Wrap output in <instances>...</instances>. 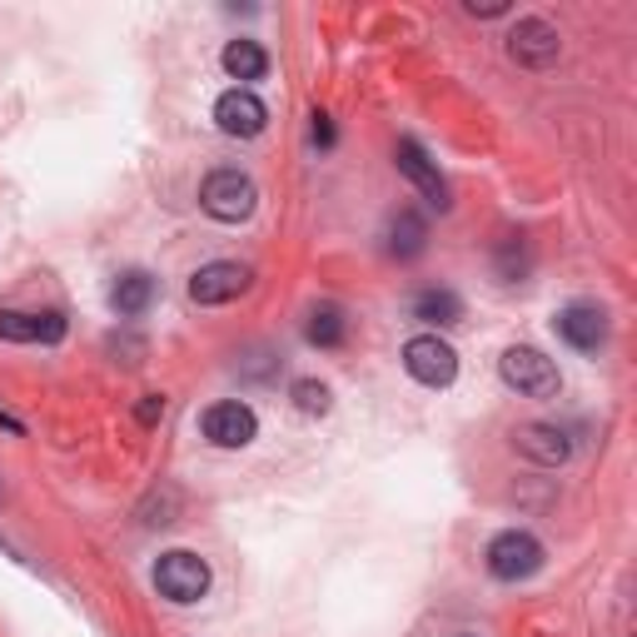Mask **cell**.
<instances>
[{
  "instance_id": "ffe728a7",
  "label": "cell",
  "mask_w": 637,
  "mask_h": 637,
  "mask_svg": "<svg viewBox=\"0 0 637 637\" xmlns=\"http://www.w3.org/2000/svg\"><path fill=\"white\" fill-rule=\"evenodd\" d=\"M135 418H139V424H159V418H165V398H159V394H145V398H139V408H135Z\"/></svg>"
},
{
  "instance_id": "5b68a950",
  "label": "cell",
  "mask_w": 637,
  "mask_h": 637,
  "mask_svg": "<svg viewBox=\"0 0 637 637\" xmlns=\"http://www.w3.org/2000/svg\"><path fill=\"white\" fill-rule=\"evenodd\" d=\"M404 368H408V378H418L424 388H448L458 378V354H453V344H443L438 334H414L404 344Z\"/></svg>"
},
{
  "instance_id": "8fae6325",
  "label": "cell",
  "mask_w": 637,
  "mask_h": 637,
  "mask_svg": "<svg viewBox=\"0 0 637 637\" xmlns=\"http://www.w3.org/2000/svg\"><path fill=\"white\" fill-rule=\"evenodd\" d=\"M394 159H398V169H404V175H408V185H414L418 195H424L434 209H448V205H453V199H448L443 175H438V165L424 155V145H418V139H398Z\"/></svg>"
},
{
  "instance_id": "277c9868",
  "label": "cell",
  "mask_w": 637,
  "mask_h": 637,
  "mask_svg": "<svg viewBox=\"0 0 637 637\" xmlns=\"http://www.w3.org/2000/svg\"><path fill=\"white\" fill-rule=\"evenodd\" d=\"M537 567H543V543L533 533H523V528H508V533H498L488 543V573L498 583H528Z\"/></svg>"
},
{
  "instance_id": "52a82bcc",
  "label": "cell",
  "mask_w": 637,
  "mask_h": 637,
  "mask_svg": "<svg viewBox=\"0 0 637 637\" xmlns=\"http://www.w3.org/2000/svg\"><path fill=\"white\" fill-rule=\"evenodd\" d=\"M249 269L234 264V259H215V264H205L195 279H189V299L195 304H229V299H239L249 289Z\"/></svg>"
},
{
  "instance_id": "8992f818",
  "label": "cell",
  "mask_w": 637,
  "mask_h": 637,
  "mask_svg": "<svg viewBox=\"0 0 637 637\" xmlns=\"http://www.w3.org/2000/svg\"><path fill=\"white\" fill-rule=\"evenodd\" d=\"M199 428H205V438L215 448H244V443H254L259 418L249 404H234V398H229V404H209L205 418H199Z\"/></svg>"
},
{
  "instance_id": "7a4b0ae2",
  "label": "cell",
  "mask_w": 637,
  "mask_h": 637,
  "mask_svg": "<svg viewBox=\"0 0 637 637\" xmlns=\"http://www.w3.org/2000/svg\"><path fill=\"white\" fill-rule=\"evenodd\" d=\"M498 374H503L508 388H518L523 398H553L557 388H563V374H557V364L547 354H537V348L528 344H513L503 358H498Z\"/></svg>"
},
{
  "instance_id": "ac0fdd59",
  "label": "cell",
  "mask_w": 637,
  "mask_h": 637,
  "mask_svg": "<svg viewBox=\"0 0 637 637\" xmlns=\"http://www.w3.org/2000/svg\"><path fill=\"white\" fill-rule=\"evenodd\" d=\"M309 344H318V348H334V344H344V314H338L334 304H324V309H314L309 314Z\"/></svg>"
},
{
  "instance_id": "7402d4cb",
  "label": "cell",
  "mask_w": 637,
  "mask_h": 637,
  "mask_svg": "<svg viewBox=\"0 0 637 637\" xmlns=\"http://www.w3.org/2000/svg\"><path fill=\"white\" fill-rule=\"evenodd\" d=\"M503 0H488V6H478V0H468V15H503Z\"/></svg>"
},
{
  "instance_id": "2e32d148",
  "label": "cell",
  "mask_w": 637,
  "mask_h": 637,
  "mask_svg": "<svg viewBox=\"0 0 637 637\" xmlns=\"http://www.w3.org/2000/svg\"><path fill=\"white\" fill-rule=\"evenodd\" d=\"M424 239H428V229H424V219H418L414 209H398V215L388 219V254L414 259L418 249H424Z\"/></svg>"
},
{
  "instance_id": "d6986e66",
  "label": "cell",
  "mask_w": 637,
  "mask_h": 637,
  "mask_svg": "<svg viewBox=\"0 0 637 637\" xmlns=\"http://www.w3.org/2000/svg\"><path fill=\"white\" fill-rule=\"evenodd\" d=\"M289 394H294V408H299V414H328V388L318 384V378H299Z\"/></svg>"
},
{
  "instance_id": "ba28073f",
  "label": "cell",
  "mask_w": 637,
  "mask_h": 637,
  "mask_svg": "<svg viewBox=\"0 0 637 637\" xmlns=\"http://www.w3.org/2000/svg\"><path fill=\"white\" fill-rule=\"evenodd\" d=\"M553 328H557V338H563V344L577 348V354H597V348L607 344V314L597 304H567V309H557Z\"/></svg>"
},
{
  "instance_id": "603a6c76",
  "label": "cell",
  "mask_w": 637,
  "mask_h": 637,
  "mask_svg": "<svg viewBox=\"0 0 637 637\" xmlns=\"http://www.w3.org/2000/svg\"><path fill=\"white\" fill-rule=\"evenodd\" d=\"M0 424H6L10 434H20V424H15V418H10V414H0Z\"/></svg>"
},
{
  "instance_id": "4fadbf2b",
  "label": "cell",
  "mask_w": 637,
  "mask_h": 637,
  "mask_svg": "<svg viewBox=\"0 0 637 637\" xmlns=\"http://www.w3.org/2000/svg\"><path fill=\"white\" fill-rule=\"evenodd\" d=\"M0 338L10 344H60L65 338V318L50 314H20V309H0Z\"/></svg>"
},
{
  "instance_id": "9c48e42d",
  "label": "cell",
  "mask_w": 637,
  "mask_h": 637,
  "mask_svg": "<svg viewBox=\"0 0 637 637\" xmlns=\"http://www.w3.org/2000/svg\"><path fill=\"white\" fill-rule=\"evenodd\" d=\"M215 125L234 139H254L259 129L269 125V109H264V100L249 95V90H224V95L215 100Z\"/></svg>"
},
{
  "instance_id": "7c38bea8",
  "label": "cell",
  "mask_w": 637,
  "mask_h": 637,
  "mask_svg": "<svg viewBox=\"0 0 637 637\" xmlns=\"http://www.w3.org/2000/svg\"><path fill=\"white\" fill-rule=\"evenodd\" d=\"M513 448L528 458V463H537V468H557V463H567V453H573L567 434H563V428H553V424H523L513 434Z\"/></svg>"
},
{
  "instance_id": "44dd1931",
  "label": "cell",
  "mask_w": 637,
  "mask_h": 637,
  "mask_svg": "<svg viewBox=\"0 0 637 637\" xmlns=\"http://www.w3.org/2000/svg\"><path fill=\"white\" fill-rule=\"evenodd\" d=\"M314 139H318V145H334V125H328V115H314Z\"/></svg>"
},
{
  "instance_id": "6da1fadb",
  "label": "cell",
  "mask_w": 637,
  "mask_h": 637,
  "mask_svg": "<svg viewBox=\"0 0 637 637\" xmlns=\"http://www.w3.org/2000/svg\"><path fill=\"white\" fill-rule=\"evenodd\" d=\"M254 179L244 175V169H215V175L199 185V205H205L209 219H219V224H239V219L254 215Z\"/></svg>"
},
{
  "instance_id": "30bf717a",
  "label": "cell",
  "mask_w": 637,
  "mask_h": 637,
  "mask_svg": "<svg viewBox=\"0 0 637 637\" xmlns=\"http://www.w3.org/2000/svg\"><path fill=\"white\" fill-rule=\"evenodd\" d=\"M508 55L518 60V65L528 70H547L557 60V30L547 25V20L528 15L513 25V35H508Z\"/></svg>"
},
{
  "instance_id": "5bb4252c",
  "label": "cell",
  "mask_w": 637,
  "mask_h": 637,
  "mask_svg": "<svg viewBox=\"0 0 637 637\" xmlns=\"http://www.w3.org/2000/svg\"><path fill=\"white\" fill-rule=\"evenodd\" d=\"M149 299H155V279L145 274V269H129V274L115 279V289H109V309L125 318H139L149 309Z\"/></svg>"
},
{
  "instance_id": "3957f363",
  "label": "cell",
  "mask_w": 637,
  "mask_h": 637,
  "mask_svg": "<svg viewBox=\"0 0 637 637\" xmlns=\"http://www.w3.org/2000/svg\"><path fill=\"white\" fill-rule=\"evenodd\" d=\"M155 587H159V597H169V603H179V607L199 603V597L209 593V563H205L199 553H189V547L159 553V563H155Z\"/></svg>"
},
{
  "instance_id": "e0dca14e",
  "label": "cell",
  "mask_w": 637,
  "mask_h": 637,
  "mask_svg": "<svg viewBox=\"0 0 637 637\" xmlns=\"http://www.w3.org/2000/svg\"><path fill=\"white\" fill-rule=\"evenodd\" d=\"M219 60H224V70L234 80H264V70H269V55L254 45V40H229Z\"/></svg>"
},
{
  "instance_id": "9a60e30c",
  "label": "cell",
  "mask_w": 637,
  "mask_h": 637,
  "mask_svg": "<svg viewBox=\"0 0 637 637\" xmlns=\"http://www.w3.org/2000/svg\"><path fill=\"white\" fill-rule=\"evenodd\" d=\"M414 318L448 328V324H458V318H463V299H458L453 289H424V294L414 299Z\"/></svg>"
}]
</instances>
